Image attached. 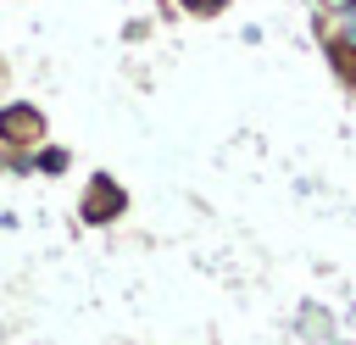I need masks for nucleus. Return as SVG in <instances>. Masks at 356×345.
Wrapping results in <instances>:
<instances>
[{
  "label": "nucleus",
  "mask_w": 356,
  "mask_h": 345,
  "mask_svg": "<svg viewBox=\"0 0 356 345\" xmlns=\"http://www.w3.org/2000/svg\"><path fill=\"white\" fill-rule=\"evenodd\" d=\"M339 39L356 50V6H345V17H339Z\"/></svg>",
  "instance_id": "f257e3e1"
},
{
  "label": "nucleus",
  "mask_w": 356,
  "mask_h": 345,
  "mask_svg": "<svg viewBox=\"0 0 356 345\" xmlns=\"http://www.w3.org/2000/svg\"><path fill=\"white\" fill-rule=\"evenodd\" d=\"M33 128V111H17V117H6V134H28Z\"/></svg>",
  "instance_id": "f03ea898"
},
{
  "label": "nucleus",
  "mask_w": 356,
  "mask_h": 345,
  "mask_svg": "<svg viewBox=\"0 0 356 345\" xmlns=\"http://www.w3.org/2000/svg\"><path fill=\"white\" fill-rule=\"evenodd\" d=\"M195 6H211V0H195Z\"/></svg>",
  "instance_id": "7ed1b4c3"
}]
</instances>
